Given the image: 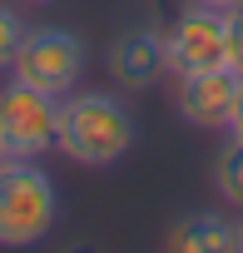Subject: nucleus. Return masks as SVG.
<instances>
[{
  "label": "nucleus",
  "mask_w": 243,
  "mask_h": 253,
  "mask_svg": "<svg viewBox=\"0 0 243 253\" xmlns=\"http://www.w3.org/2000/svg\"><path fill=\"white\" fill-rule=\"evenodd\" d=\"M55 149L70 164L84 169H109L134 149V114L119 94L89 89V94H70L60 99V129H55Z\"/></svg>",
  "instance_id": "f257e3e1"
},
{
  "label": "nucleus",
  "mask_w": 243,
  "mask_h": 253,
  "mask_svg": "<svg viewBox=\"0 0 243 253\" xmlns=\"http://www.w3.org/2000/svg\"><path fill=\"white\" fill-rule=\"evenodd\" d=\"M60 194L35 159H0V248H30L55 228Z\"/></svg>",
  "instance_id": "f03ea898"
},
{
  "label": "nucleus",
  "mask_w": 243,
  "mask_h": 253,
  "mask_svg": "<svg viewBox=\"0 0 243 253\" xmlns=\"http://www.w3.org/2000/svg\"><path fill=\"white\" fill-rule=\"evenodd\" d=\"M55 129H60V99L10 80L0 89V149L5 159H40L55 149Z\"/></svg>",
  "instance_id": "7ed1b4c3"
},
{
  "label": "nucleus",
  "mask_w": 243,
  "mask_h": 253,
  "mask_svg": "<svg viewBox=\"0 0 243 253\" xmlns=\"http://www.w3.org/2000/svg\"><path fill=\"white\" fill-rule=\"evenodd\" d=\"M10 75L20 84H35L45 94H70L84 75V45L80 35L60 30V25H40V30H25L15 60H10Z\"/></svg>",
  "instance_id": "20e7f679"
},
{
  "label": "nucleus",
  "mask_w": 243,
  "mask_h": 253,
  "mask_svg": "<svg viewBox=\"0 0 243 253\" xmlns=\"http://www.w3.org/2000/svg\"><path fill=\"white\" fill-rule=\"evenodd\" d=\"M164 55L174 75H203L228 65V15L208 5H184L174 30L164 35Z\"/></svg>",
  "instance_id": "39448f33"
},
{
  "label": "nucleus",
  "mask_w": 243,
  "mask_h": 253,
  "mask_svg": "<svg viewBox=\"0 0 243 253\" xmlns=\"http://www.w3.org/2000/svg\"><path fill=\"white\" fill-rule=\"evenodd\" d=\"M238 89H243V75L233 65L203 70V75H179V114L194 129H228Z\"/></svg>",
  "instance_id": "423d86ee"
},
{
  "label": "nucleus",
  "mask_w": 243,
  "mask_h": 253,
  "mask_svg": "<svg viewBox=\"0 0 243 253\" xmlns=\"http://www.w3.org/2000/svg\"><path fill=\"white\" fill-rule=\"evenodd\" d=\"M164 70H169V55H164V35L154 25L124 30L109 45V75L124 89H149V84L164 80Z\"/></svg>",
  "instance_id": "0eeeda50"
},
{
  "label": "nucleus",
  "mask_w": 243,
  "mask_h": 253,
  "mask_svg": "<svg viewBox=\"0 0 243 253\" xmlns=\"http://www.w3.org/2000/svg\"><path fill=\"white\" fill-rule=\"evenodd\" d=\"M164 253H238V223L223 213H184L169 228Z\"/></svg>",
  "instance_id": "6e6552de"
},
{
  "label": "nucleus",
  "mask_w": 243,
  "mask_h": 253,
  "mask_svg": "<svg viewBox=\"0 0 243 253\" xmlns=\"http://www.w3.org/2000/svg\"><path fill=\"white\" fill-rule=\"evenodd\" d=\"M213 184H218L223 204L243 209V139H233V134H228V144H223V149H218V159H213Z\"/></svg>",
  "instance_id": "1a4fd4ad"
},
{
  "label": "nucleus",
  "mask_w": 243,
  "mask_h": 253,
  "mask_svg": "<svg viewBox=\"0 0 243 253\" xmlns=\"http://www.w3.org/2000/svg\"><path fill=\"white\" fill-rule=\"evenodd\" d=\"M20 40H25V25H20V15H15L10 5H0V70H10V60H15Z\"/></svg>",
  "instance_id": "9d476101"
},
{
  "label": "nucleus",
  "mask_w": 243,
  "mask_h": 253,
  "mask_svg": "<svg viewBox=\"0 0 243 253\" xmlns=\"http://www.w3.org/2000/svg\"><path fill=\"white\" fill-rule=\"evenodd\" d=\"M228 65L243 75V5L228 10Z\"/></svg>",
  "instance_id": "9b49d317"
},
{
  "label": "nucleus",
  "mask_w": 243,
  "mask_h": 253,
  "mask_svg": "<svg viewBox=\"0 0 243 253\" xmlns=\"http://www.w3.org/2000/svg\"><path fill=\"white\" fill-rule=\"evenodd\" d=\"M228 134L243 139V89H238V104H233V119H228Z\"/></svg>",
  "instance_id": "f8f14e48"
},
{
  "label": "nucleus",
  "mask_w": 243,
  "mask_h": 253,
  "mask_svg": "<svg viewBox=\"0 0 243 253\" xmlns=\"http://www.w3.org/2000/svg\"><path fill=\"white\" fill-rule=\"evenodd\" d=\"M189 5H208V10H223V15H228V10L243 5V0H189Z\"/></svg>",
  "instance_id": "ddd939ff"
},
{
  "label": "nucleus",
  "mask_w": 243,
  "mask_h": 253,
  "mask_svg": "<svg viewBox=\"0 0 243 253\" xmlns=\"http://www.w3.org/2000/svg\"><path fill=\"white\" fill-rule=\"evenodd\" d=\"M15 5H55V0H15Z\"/></svg>",
  "instance_id": "4468645a"
},
{
  "label": "nucleus",
  "mask_w": 243,
  "mask_h": 253,
  "mask_svg": "<svg viewBox=\"0 0 243 253\" xmlns=\"http://www.w3.org/2000/svg\"><path fill=\"white\" fill-rule=\"evenodd\" d=\"M238 253H243V223H238Z\"/></svg>",
  "instance_id": "2eb2a0df"
},
{
  "label": "nucleus",
  "mask_w": 243,
  "mask_h": 253,
  "mask_svg": "<svg viewBox=\"0 0 243 253\" xmlns=\"http://www.w3.org/2000/svg\"><path fill=\"white\" fill-rule=\"evenodd\" d=\"M0 159H5V149H0Z\"/></svg>",
  "instance_id": "dca6fc26"
}]
</instances>
